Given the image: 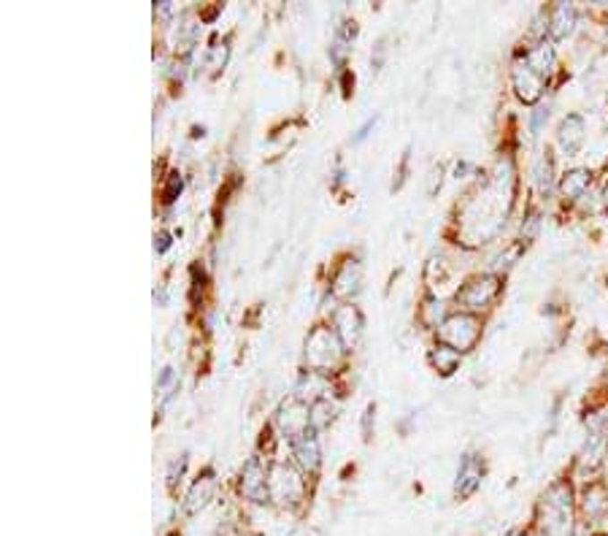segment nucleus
Segmentation results:
<instances>
[{
	"label": "nucleus",
	"instance_id": "1",
	"mask_svg": "<svg viewBox=\"0 0 608 536\" xmlns=\"http://www.w3.org/2000/svg\"><path fill=\"white\" fill-rule=\"evenodd\" d=\"M536 523L541 536H573V496L568 482H554L541 496Z\"/></svg>",
	"mask_w": 608,
	"mask_h": 536
},
{
	"label": "nucleus",
	"instance_id": "2",
	"mask_svg": "<svg viewBox=\"0 0 608 536\" xmlns=\"http://www.w3.org/2000/svg\"><path fill=\"white\" fill-rule=\"evenodd\" d=\"M341 355H343V342L338 339V334L333 328H317L306 339V363L317 374H325V371L335 369Z\"/></svg>",
	"mask_w": 608,
	"mask_h": 536
},
{
	"label": "nucleus",
	"instance_id": "3",
	"mask_svg": "<svg viewBox=\"0 0 608 536\" xmlns=\"http://www.w3.org/2000/svg\"><path fill=\"white\" fill-rule=\"evenodd\" d=\"M441 345L457 350L460 355L468 353L478 336H481V323L473 317V314H452L449 319H443L441 323Z\"/></svg>",
	"mask_w": 608,
	"mask_h": 536
},
{
	"label": "nucleus",
	"instance_id": "4",
	"mask_svg": "<svg viewBox=\"0 0 608 536\" xmlns=\"http://www.w3.org/2000/svg\"><path fill=\"white\" fill-rule=\"evenodd\" d=\"M276 425L282 428V434H284L290 442L303 439V437L311 431V409H308V404H306L300 396L287 398V401L279 406V412H276Z\"/></svg>",
	"mask_w": 608,
	"mask_h": 536
},
{
	"label": "nucleus",
	"instance_id": "5",
	"mask_svg": "<svg viewBox=\"0 0 608 536\" xmlns=\"http://www.w3.org/2000/svg\"><path fill=\"white\" fill-rule=\"evenodd\" d=\"M498 293H501V279L495 274H481L462 285V290L457 293V303L468 311H478L484 306H490Z\"/></svg>",
	"mask_w": 608,
	"mask_h": 536
},
{
	"label": "nucleus",
	"instance_id": "6",
	"mask_svg": "<svg viewBox=\"0 0 608 536\" xmlns=\"http://www.w3.org/2000/svg\"><path fill=\"white\" fill-rule=\"evenodd\" d=\"M238 490H241L243 498L255 501V504L271 501V474L266 472V466H263L260 458H249L247 464H243Z\"/></svg>",
	"mask_w": 608,
	"mask_h": 536
},
{
	"label": "nucleus",
	"instance_id": "7",
	"mask_svg": "<svg viewBox=\"0 0 608 536\" xmlns=\"http://www.w3.org/2000/svg\"><path fill=\"white\" fill-rule=\"evenodd\" d=\"M303 472L300 469H292V466H284V464H276L271 469V501H279V504H298L303 498Z\"/></svg>",
	"mask_w": 608,
	"mask_h": 536
},
{
	"label": "nucleus",
	"instance_id": "8",
	"mask_svg": "<svg viewBox=\"0 0 608 536\" xmlns=\"http://www.w3.org/2000/svg\"><path fill=\"white\" fill-rule=\"evenodd\" d=\"M511 79H514V89H517V95L525 100V103H536L541 95H544V87H546V79H541L525 60H519L517 65H514V73H511Z\"/></svg>",
	"mask_w": 608,
	"mask_h": 536
},
{
	"label": "nucleus",
	"instance_id": "9",
	"mask_svg": "<svg viewBox=\"0 0 608 536\" xmlns=\"http://www.w3.org/2000/svg\"><path fill=\"white\" fill-rule=\"evenodd\" d=\"M333 331L338 334V339L343 342V347H354L362 331V314L357 311V306H341L333 314Z\"/></svg>",
	"mask_w": 608,
	"mask_h": 536
},
{
	"label": "nucleus",
	"instance_id": "10",
	"mask_svg": "<svg viewBox=\"0 0 608 536\" xmlns=\"http://www.w3.org/2000/svg\"><path fill=\"white\" fill-rule=\"evenodd\" d=\"M216 490H219V482H216L214 472H206V474H203V477H198V480H195V485L190 488L187 501H184V512H187V515H198V512H203V509L214 501Z\"/></svg>",
	"mask_w": 608,
	"mask_h": 536
},
{
	"label": "nucleus",
	"instance_id": "11",
	"mask_svg": "<svg viewBox=\"0 0 608 536\" xmlns=\"http://www.w3.org/2000/svg\"><path fill=\"white\" fill-rule=\"evenodd\" d=\"M295 447V464L303 474H317L319 472V464H322V453H319V439L314 434V428L298 442H292Z\"/></svg>",
	"mask_w": 608,
	"mask_h": 536
},
{
	"label": "nucleus",
	"instance_id": "12",
	"mask_svg": "<svg viewBox=\"0 0 608 536\" xmlns=\"http://www.w3.org/2000/svg\"><path fill=\"white\" fill-rule=\"evenodd\" d=\"M481 477H484V466L476 455H465L462 464H460V472H457V485H454V493L457 498H468L478 490L481 485Z\"/></svg>",
	"mask_w": 608,
	"mask_h": 536
},
{
	"label": "nucleus",
	"instance_id": "13",
	"mask_svg": "<svg viewBox=\"0 0 608 536\" xmlns=\"http://www.w3.org/2000/svg\"><path fill=\"white\" fill-rule=\"evenodd\" d=\"M576 30V9L570 4H557L549 12V33L554 41H565L570 38Z\"/></svg>",
	"mask_w": 608,
	"mask_h": 536
},
{
	"label": "nucleus",
	"instance_id": "14",
	"mask_svg": "<svg viewBox=\"0 0 608 536\" xmlns=\"http://www.w3.org/2000/svg\"><path fill=\"white\" fill-rule=\"evenodd\" d=\"M557 141L562 147L565 155H576L581 147H584V120L578 115H570L560 123V131H557Z\"/></svg>",
	"mask_w": 608,
	"mask_h": 536
},
{
	"label": "nucleus",
	"instance_id": "15",
	"mask_svg": "<svg viewBox=\"0 0 608 536\" xmlns=\"http://www.w3.org/2000/svg\"><path fill=\"white\" fill-rule=\"evenodd\" d=\"M525 63H528L541 79H549L552 71H554V65H557V55H554V49L544 41V44L533 47V49L525 55Z\"/></svg>",
	"mask_w": 608,
	"mask_h": 536
},
{
	"label": "nucleus",
	"instance_id": "16",
	"mask_svg": "<svg viewBox=\"0 0 608 536\" xmlns=\"http://www.w3.org/2000/svg\"><path fill=\"white\" fill-rule=\"evenodd\" d=\"M359 279H362V268L359 263L349 260L341 266V271L335 274L333 285H335V293L338 295H357L359 293Z\"/></svg>",
	"mask_w": 608,
	"mask_h": 536
},
{
	"label": "nucleus",
	"instance_id": "17",
	"mask_svg": "<svg viewBox=\"0 0 608 536\" xmlns=\"http://www.w3.org/2000/svg\"><path fill=\"white\" fill-rule=\"evenodd\" d=\"M608 509V501H605V488L603 485H592L587 488V496H584V512L589 520H597L603 517Z\"/></svg>",
	"mask_w": 608,
	"mask_h": 536
},
{
	"label": "nucleus",
	"instance_id": "18",
	"mask_svg": "<svg viewBox=\"0 0 608 536\" xmlns=\"http://www.w3.org/2000/svg\"><path fill=\"white\" fill-rule=\"evenodd\" d=\"M587 187H589V171H584V168H573L562 176V192L573 200L581 198Z\"/></svg>",
	"mask_w": 608,
	"mask_h": 536
},
{
	"label": "nucleus",
	"instance_id": "19",
	"mask_svg": "<svg viewBox=\"0 0 608 536\" xmlns=\"http://www.w3.org/2000/svg\"><path fill=\"white\" fill-rule=\"evenodd\" d=\"M460 358H462V355H460L457 350L446 347V345H438V347H435V353H433V363L438 366V371H441V374H452V371L457 369Z\"/></svg>",
	"mask_w": 608,
	"mask_h": 536
},
{
	"label": "nucleus",
	"instance_id": "20",
	"mask_svg": "<svg viewBox=\"0 0 608 536\" xmlns=\"http://www.w3.org/2000/svg\"><path fill=\"white\" fill-rule=\"evenodd\" d=\"M536 182H538V190L541 195H549L552 187H554V168H552V157H541L538 166H536Z\"/></svg>",
	"mask_w": 608,
	"mask_h": 536
},
{
	"label": "nucleus",
	"instance_id": "21",
	"mask_svg": "<svg viewBox=\"0 0 608 536\" xmlns=\"http://www.w3.org/2000/svg\"><path fill=\"white\" fill-rule=\"evenodd\" d=\"M333 417H335V406H330L327 398H317L311 404V428L327 425V422H333Z\"/></svg>",
	"mask_w": 608,
	"mask_h": 536
},
{
	"label": "nucleus",
	"instance_id": "22",
	"mask_svg": "<svg viewBox=\"0 0 608 536\" xmlns=\"http://www.w3.org/2000/svg\"><path fill=\"white\" fill-rule=\"evenodd\" d=\"M182 187H184L182 176H179V174H173V176H171V182H168V184H165V190H163V200H165V203L176 200V195L182 192Z\"/></svg>",
	"mask_w": 608,
	"mask_h": 536
},
{
	"label": "nucleus",
	"instance_id": "23",
	"mask_svg": "<svg viewBox=\"0 0 608 536\" xmlns=\"http://www.w3.org/2000/svg\"><path fill=\"white\" fill-rule=\"evenodd\" d=\"M157 242H160V244H157V252H165V250L171 247V236H168V234H160Z\"/></svg>",
	"mask_w": 608,
	"mask_h": 536
}]
</instances>
